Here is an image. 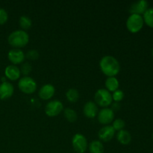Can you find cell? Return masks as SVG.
<instances>
[{"label": "cell", "instance_id": "6da1fadb", "mask_svg": "<svg viewBox=\"0 0 153 153\" xmlns=\"http://www.w3.org/2000/svg\"><path fill=\"white\" fill-rule=\"evenodd\" d=\"M100 67L102 72L108 77H113L117 75L120 69L117 60L111 55H106L100 60Z\"/></svg>", "mask_w": 153, "mask_h": 153}, {"label": "cell", "instance_id": "7a4b0ae2", "mask_svg": "<svg viewBox=\"0 0 153 153\" xmlns=\"http://www.w3.org/2000/svg\"><path fill=\"white\" fill-rule=\"evenodd\" d=\"M9 44L15 49L21 48L27 45L29 41L28 34L24 30H16L10 33L7 38Z\"/></svg>", "mask_w": 153, "mask_h": 153}, {"label": "cell", "instance_id": "3957f363", "mask_svg": "<svg viewBox=\"0 0 153 153\" xmlns=\"http://www.w3.org/2000/svg\"><path fill=\"white\" fill-rule=\"evenodd\" d=\"M143 16L138 14H131L126 21V27L131 33H137L142 29L143 26Z\"/></svg>", "mask_w": 153, "mask_h": 153}, {"label": "cell", "instance_id": "277c9868", "mask_svg": "<svg viewBox=\"0 0 153 153\" xmlns=\"http://www.w3.org/2000/svg\"><path fill=\"white\" fill-rule=\"evenodd\" d=\"M96 103L103 108L108 107L112 103V96L111 93L106 89H99L94 95Z\"/></svg>", "mask_w": 153, "mask_h": 153}, {"label": "cell", "instance_id": "5b68a950", "mask_svg": "<svg viewBox=\"0 0 153 153\" xmlns=\"http://www.w3.org/2000/svg\"><path fill=\"white\" fill-rule=\"evenodd\" d=\"M18 88L22 92L27 94H33L37 89V83L32 78L25 76L19 79L18 82Z\"/></svg>", "mask_w": 153, "mask_h": 153}, {"label": "cell", "instance_id": "8992f818", "mask_svg": "<svg viewBox=\"0 0 153 153\" xmlns=\"http://www.w3.org/2000/svg\"><path fill=\"white\" fill-rule=\"evenodd\" d=\"M74 150L77 153H84L88 149V141L83 134H76L72 139Z\"/></svg>", "mask_w": 153, "mask_h": 153}, {"label": "cell", "instance_id": "52a82bcc", "mask_svg": "<svg viewBox=\"0 0 153 153\" xmlns=\"http://www.w3.org/2000/svg\"><path fill=\"white\" fill-rule=\"evenodd\" d=\"M64 109L62 102L59 100L49 102L45 107V113L49 117H55L59 114Z\"/></svg>", "mask_w": 153, "mask_h": 153}, {"label": "cell", "instance_id": "ba28073f", "mask_svg": "<svg viewBox=\"0 0 153 153\" xmlns=\"http://www.w3.org/2000/svg\"><path fill=\"white\" fill-rule=\"evenodd\" d=\"M114 118V114L111 108H104L98 112V120L103 125H107L111 123Z\"/></svg>", "mask_w": 153, "mask_h": 153}, {"label": "cell", "instance_id": "9c48e42d", "mask_svg": "<svg viewBox=\"0 0 153 153\" xmlns=\"http://www.w3.org/2000/svg\"><path fill=\"white\" fill-rule=\"evenodd\" d=\"M149 3L146 0H140L131 4L129 8V13L131 14L141 15L146 12L148 9Z\"/></svg>", "mask_w": 153, "mask_h": 153}, {"label": "cell", "instance_id": "30bf717a", "mask_svg": "<svg viewBox=\"0 0 153 153\" xmlns=\"http://www.w3.org/2000/svg\"><path fill=\"white\" fill-rule=\"evenodd\" d=\"M7 57L10 62L14 64H19L24 61L25 55L23 51L20 49H12L8 52Z\"/></svg>", "mask_w": 153, "mask_h": 153}, {"label": "cell", "instance_id": "8fae6325", "mask_svg": "<svg viewBox=\"0 0 153 153\" xmlns=\"http://www.w3.org/2000/svg\"><path fill=\"white\" fill-rule=\"evenodd\" d=\"M114 134L115 130L114 129L112 126H105L99 131L98 137L102 141L107 142L111 140Z\"/></svg>", "mask_w": 153, "mask_h": 153}, {"label": "cell", "instance_id": "7c38bea8", "mask_svg": "<svg viewBox=\"0 0 153 153\" xmlns=\"http://www.w3.org/2000/svg\"><path fill=\"white\" fill-rule=\"evenodd\" d=\"M55 92V87L51 84H46L43 86L41 87V88L39 91V97L42 100H47L52 98L54 96Z\"/></svg>", "mask_w": 153, "mask_h": 153}, {"label": "cell", "instance_id": "4fadbf2b", "mask_svg": "<svg viewBox=\"0 0 153 153\" xmlns=\"http://www.w3.org/2000/svg\"><path fill=\"white\" fill-rule=\"evenodd\" d=\"M14 88L10 83L7 82H2L0 85V99L7 100L12 97Z\"/></svg>", "mask_w": 153, "mask_h": 153}, {"label": "cell", "instance_id": "5bb4252c", "mask_svg": "<svg viewBox=\"0 0 153 153\" xmlns=\"http://www.w3.org/2000/svg\"><path fill=\"white\" fill-rule=\"evenodd\" d=\"M83 112L87 117L94 118L98 114V107L95 102L89 101L84 106Z\"/></svg>", "mask_w": 153, "mask_h": 153}, {"label": "cell", "instance_id": "9a60e30c", "mask_svg": "<svg viewBox=\"0 0 153 153\" xmlns=\"http://www.w3.org/2000/svg\"><path fill=\"white\" fill-rule=\"evenodd\" d=\"M4 74L7 78L12 81L16 80L20 77V70L15 65H8L4 70Z\"/></svg>", "mask_w": 153, "mask_h": 153}, {"label": "cell", "instance_id": "2e32d148", "mask_svg": "<svg viewBox=\"0 0 153 153\" xmlns=\"http://www.w3.org/2000/svg\"><path fill=\"white\" fill-rule=\"evenodd\" d=\"M117 140L123 145H128L131 140V136L127 130L122 129L118 131L117 134Z\"/></svg>", "mask_w": 153, "mask_h": 153}, {"label": "cell", "instance_id": "e0dca14e", "mask_svg": "<svg viewBox=\"0 0 153 153\" xmlns=\"http://www.w3.org/2000/svg\"><path fill=\"white\" fill-rule=\"evenodd\" d=\"M105 87L107 91L114 92L115 91L118 90L119 88V81L114 76L113 77H108L105 80Z\"/></svg>", "mask_w": 153, "mask_h": 153}, {"label": "cell", "instance_id": "ac0fdd59", "mask_svg": "<svg viewBox=\"0 0 153 153\" xmlns=\"http://www.w3.org/2000/svg\"><path fill=\"white\" fill-rule=\"evenodd\" d=\"M89 151L91 153H103L104 146L100 140H93L89 144Z\"/></svg>", "mask_w": 153, "mask_h": 153}, {"label": "cell", "instance_id": "d6986e66", "mask_svg": "<svg viewBox=\"0 0 153 153\" xmlns=\"http://www.w3.org/2000/svg\"><path fill=\"white\" fill-rule=\"evenodd\" d=\"M67 100L70 102H76L79 98V93L75 88H70L66 93Z\"/></svg>", "mask_w": 153, "mask_h": 153}, {"label": "cell", "instance_id": "ffe728a7", "mask_svg": "<svg viewBox=\"0 0 153 153\" xmlns=\"http://www.w3.org/2000/svg\"><path fill=\"white\" fill-rule=\"evenodd\" d=\"M143 21L148 26L153 28V7L148 8L143 13Z\"/></svg>", "mask_w": 153, "mask_h": 153}, {"label": "cell", "instance_id": "44dd1931", "mask_svg": "<svg viewBox=\"0 0 153 153\" xmlns=\"http://www.w3.org/2000/svg\"><path fill=\"white\" fill-rule=\"evenodd\" d=\"M64 117L70 123H73L77 120V114L73 109L67 108L64 110Z\"/></svg>", "mask_w": 153, "mask_h": 153}, {"label": "cell", "instance_id": "7402d4cb", "mask_svg": "<svg viewBox=\"0 0 153 153\" xmlns=\"http://www.w3.org/2000/svg\"><path fill=\"white\" fill-rule=\"evenodd\" d=\"M32 25L31 19L27 16H22L19 18V25L22 29H28Z\"/></svg>", "mask_w": 153, "mask_h": 153}, {"label": "cell", "instance_id": "603a6c76", "mask_svg": "<svg viewBox=\"0 0 153 153\" xmlns=\"http://www.w3.org/2000/svg\"><path fill=\"white\" fill-rule=\"evenodd\" d=\"M125 122H124L122 119H120L119 118V119H117L114 121L112 127H113L115 131H116V130L120 131V130L123 129V128L125 127Z\"/></svg>", "mask_w": 153, "mask_h": 153}, {"label": "cell", "instance_id": "cb8c5ba5", "mask_svg": "<svg viewBox=\"0 0 153 153\" xmlns=\"http://www.w3.org/2000/svg\"><path fill=\"white\" fill-rule=\"evenodd\" d=\"M112 100L116 102H119L124 98V93L121 90H117L112 94Z\"/></svg>", "mask_w": 153, "mask_h": 153}, {"label": "cell", "instance_id": "d4e9b609", "mask_svg": "<svg viewBox=\"0 0 153 153\" xmlns=\"http://www.w3.org/2000/svg\"><path fill=\"white\" fill-rule=\"evenodd\" d=\"M39 57V53L37 50H34V49H31L29 50L25 55V58H28V60H31V61H35Z\"/></svg>", "mask_w": 153, "mask_h": 153}, {"label": "cell", "instance_id": "484cf974", "mask_svg": "<svg viewBox=\"0 0 153 153\" xmlns=\"http://www.w3.org/2000/svg\"><path fill=\"white\" fill-rule=\"evenodd\" d=\"M31 65L28 62L24 63L20 68V73L24 75H28L31 73Z\"/></svg>", "mask_w": 153, "mask_h": 153}, {"label": "cell", "instance_id": "4316f807", "mask_svg": "<svg viewBox=\"0 0 153 153\" xmlns=\"http://www.w3.org/2000/svg\"><path fill=\"white\" fill-rule=\"evenodd\" d=\"M8 18L7 11L4 8H0V25L5 23Z\"/></svg>", "mask_w": 153, "mask_h": 153}, {"label": "cell", "instance_id": "83f0119b", "mask_svg": "<svg viewBox=\"0 0 153 153\" xmlns=\"http://www.w3.org/2000/svg\"><path fill=\"white\" fill-rule=\"evenodd\" d=\"M120 103L119 102H115L114 103H113V104H112V108H111V110L113 111H118L120 109Z\"/></svg>", "mask_w": 153, "mask_h": 153}, {"label": "cell", "instance_id": "f1b7e54d", "mask_svg": "<svg viewBox=\"0 0 153 153\" xmlns=\"http://www.w3.org/2000/svg\"><path fill=\"white\" fill-rule=\"evenodd\" d=\"M152 57H153V47H152Z\"/></svg>", "mask_w": 153, "mask_h": 153}, {"label": "cell", "instance_id": "f546056e", "mask_svg": "<svg viewBox=\"0 0 153 153\" xmlns=\"http://www.w3.org/2000/svg\"><path fill=\"white\" fill-rule=\"evenodd\" d=\"M152 140H153V133H152Z\"/></svg>", "mask_w": 153, "mask_h": 153}]
</instances>
